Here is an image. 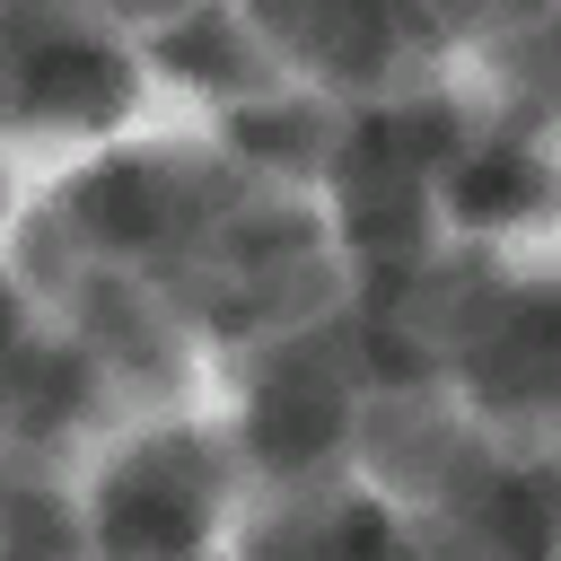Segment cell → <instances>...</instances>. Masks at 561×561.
Here are the masks:
<instances>
[{"instance_id":"1","label":"cell","mask_w":561,"mask_h":561,"mask_svg":"<svg viewBox=\"0 0 561 561\" xmlns=\"http://www.w3.org/2000/svg\"><path fill=\"white\" fill-rule=\"evenodd\" d=\"M210 491V456L193 438H158L140 447V465L114 473L105 491V543H193V508Z\"/></svg>"},{"instance_id":"2","label":"cell","mask_w":561,"mask_h":561,"mask_svg":"<svg viewBox=\"0 0 561 561\" xmlns=\"http://www.w3.org/2000/svg\"><path fill=\"white\" fill-rule=\"evenodd\" d=\"M333 430H342V394L316 359H289L280 386H263V403H254V447L272 465H298V456L333 447Z\"/></svg>"},{"instance_id":"3","label":"cell","mask_w":561,"mask_h":561,"mask_svg":"<svg viewBox=\"0 0 561 561\" xmlns=\"http://www.w3.org/2000/svg\"><path fill=\"white\" fill-rule=\"evenodd\" d=\"M26 105H53V114H79V123H105L123 105V61L96 53V44H61L26 70Z\"/></svg>"},{"instance_id":"4","label":"cell","mask_w":561,"mask_h":561,"mask_svg":"<svg viewBox=\"0 0 561 561\" xmlns=\"http://www.w3.org/2000/svg\"><path fill=\"white\" fill-rule=\"evenodd\" d=\"M70 210H88V219H96V228H114V237H149V228H158V210H167V184H158L149 167L114 158V167H96V175L70 193Z\"/></svg>"},{"instance_id":"5","label":"cell","mask_w":561,"mask_h":561,"mask_svg":"<svg viewBox=\"0 0 561 561\" xmlns=\"http://www.w3.org/2000/svg\"><path fill=\"white\" fill-rule=\"evenodd\" d=\"M526 202H543V167H535V158H517L508 140L456 175V210H465V219H482V228H491V219H517Z\"/></svg>"},{"instance_id":"6","label":"cell","mask_w":561,"mask_h":561,"mask_svg":"<svg viewBox=\"0 0 561 561\" xmlns=\"http://www.w3.org/2000/svg\"><path fill=\"white\" fill-rule=\"evenodd\" d=\"M70 403H79V359H70V351H61V359L18 351V412H26V430H53Z\"/></svg>"},{"instance_id":"7","label":"cell","mask_w":561,"mask_h":561,"mask_svg":"<svg viewBox=\"0 0 561 561\" xmlns=\"http://www.w3.org/2000/svg\"><path fill=\"white\" fill-rule=\"evenodd\" d=\"M228 131H237L245 149H263V158H289V167H298V158H307V140H316L324 123H316L307 105H263V114H237Z\"/></svg>"},{"instance_id":"8","label":"cell","mask_w":561,"mask_h":561,"mask_svg":"<svg viewBox=\"0 0 561 561\" xmlns=\"http://www.w3.org/2000/svg\"><path fill=\"white\" fill-rule=\"evenodd\" d=\"M158 53H167V61H193V79H245V61H237V44H228L219 18H193V26L158 35Z\"/></svg>"},{"instance_id":"9","label":"cell","mask_w":561,"mask_h":561,"mask_svg":"<svg viewBox=\"0 0 561 561\" xmlns=\"http://www.w3.org/2000/svg\"><path fill=\"white\" fill-rule=\"evenodd\" d=\"M377 535H386V517H377L368 500H351V508L333 517V543H377Z\"/></svg>"}]
</instances>
